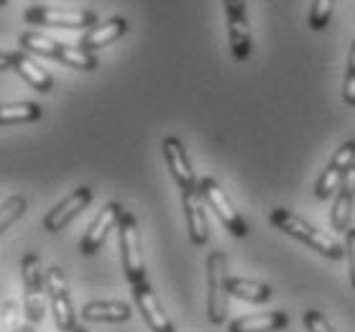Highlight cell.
<instances>
[{
	"label": "cell",
	"mask_w": 355,
	"mask_h": 332,
	"mask_svg": "<svg viewBox=\"0 0 355 332\" xmlns=\"http://www.w3.org/2000/svg\"><path fill=\"white\" fill-rule=\"evenodd\" d=\"M18 307L16 302H3V322H0V332H18Z\"/></svg>",
	"instance_id": "28"
},
{
	"label": "cell",
	"mask_w": 355,
	"mask_h": 332,
	"mask_svg": "<svg viewBox=\"0 0 355 332\" xmlns=\"http://www.w3.org/2000/svg\"><path fill=\"white\" fill-rule=\"evenodd\" d=\"M343 100L347 105L355 107V41L350 44V57H347L345 85H343Z\"/></svg>",
	"instance_id": "26"
},
{
	"label": "cell",
	"mask_w": 355,
	"mask_h": 332,
	"mask_svg": "<svg viewBox=\"0 0 355 332\" xmlns=\"http://www.w3.org/2000/svg\"><path fill=\"white\" fill-rule=\"evenodd\" d=\"M207 320L212 324H225L227 320V259L223 251L207 256Z\"/></svg>",
	"instance_id": "2"
},
{
	"label": "cell",
	"mask_w": 355,
	"mask_h": 332,
	"mask_svg": "<svg viewBox=\"0 0 355 332\" xmlns=\"http://www.w3.org/2000/svg\"><path fill=\"white\" fill-rule=\"evenodd\" d=\"M18 332H36V330H33V324L28 322V324H21V327H18Z\"/></svg>",
	"instance_id": "31"
},
{
	"label": "cell",
	"mask_w": 355,
	"mask_h": 332,
	"mask_svg": "<svg viewBox=\"0 0 355 332\" xmlns=\"http://www.w3.org/2000/svg\"><path fill=\"white\" fill-rule=\"evenodd\" d=\"M72 332H87V327H82V324H77V327H74Z\"/></svg>",
	"instance_id": "32"
},
{
	"label": "cell",
	"mask_w": 355,
	"mask_h": 332,
	"mask_svg": "<svg viewBox=\"0 0 355 332\" xmlns=\"http://www.w3.org/2000/svg\"><path fill=\"white\" fill-rule=\"evenodd\" d=\"M353 204H355V164L345 171V177L340 182L338 192H335V202L330 210V225L338 233H345L350 227L353 218Z\"/></svg>",
	"instance_id": "15"
},
{
	"label": "cell",
	"mask_w": 355,
	"mask_h": 332,
	"mask_svg": "<svg viewBox=\"0 0 355 332\" xmlns=\"http://www.w3.org/2000/svg\"><path fill=\"white\" fill-rule=\"evenodd\" d=\"M286 324H289V315L284 309H276V312H259V315L233 320L227 324V332H279Z\"/></svg>",
	"instance_id": "17"
},
{
	"label": "cell",
	"mask_w": 355,
	"mask_h": 332,
	"mask_svg": "<svg viewBox=\"0 0 355 332\" xmlns=\"http://www.w3.org/2000/svg\"><path fill=\"white\" fill-rule=\"evenodd\" d=\"M133 302H136L144 322L151 327V332H177L166 312L162 309V304H159V299H156V294L151 292V283L133 286Z\"/></svg>",
	"instance_id": "14"
},
{
	"label": "cell",
	"mask_w": 355,
	"mask_h": 332,
	"mask_svg": "<svg viewBox=\"0 0 355 332\" xmlns=\"http://www.w3.org/2000/svg\"><path fill=\"white\" fill-rule=\"evenodd\" d=\"M3 69H13V57L0 51V72H3Z\"/></svg>",
	"instance_id": "30"
},
{
	"label": "cell",
	"mask_w": 355,
	"mask_h": 332,
	"mask_svg": "<svg viewBox=\"0 0 355 332\" xmlns=\"http://www.w3.org/2000/svg\"><path fill=\"white\" fill-rule=\"evenodd\" d=\"M355 164V141H345L343 146L332 154L327 169L320 174L315 184V197L317 200H330L332 192H338L340 182L345 177V171Z\"/></svg>",
	"instance_id": "9"
},
{
	"label": "cell",
	"mask_w": 355,
	"mask_h": 332,
	"mask_svg": "<svg viewBox=\"0 0 355 332\" xmlns=\"http://www.w3.org/2000/svg\"><path fill=\"white\" fill-rule=\"evenodd\" d=\"M18 44H21V49L31 51V54H41V57H49V59H57L59 51H62V44H59V41L49 39V36H41V33H36V31L21 33Z\"/></svg>",
	"instance_id": "21"
},
{
	"label": "cell",
	"mask_w": 355,
	"mask_h": 332,
	"mask_svg": "<svg viewBox=\"0 0 355 332\" xmlns=\"http://www.w3.org/2000/svg\"><path fill=\"white\" fill-rule=\"evenodd\" d=\"M162 151H164V159H166V166H169V171H171V177H174V182L179 184V189H182V192H184V189H194V186H197V179H194L192 164H189V156H187V151H184V143H182L177 136H169V138H164Z\"/></svg>",
	"instance_id": "13"
},
{
	"label": "cell",
	"mask_w": 355,
	"mask_h": 332,
	"mask_svg": "<svg viewBox=\"0 0 355 332\" xmlns=\"http://www.w3.org/2000/svg\"><path fill=\"white\" fill-rule=\"evenodd\" d=\"M10 57H13V69H16V72L21 74V77H24L33 89H39V92H49V89L54 87L51 74H49L44 67L36 64L26 51H13Z\"/></svg>",
	"instance_id": "18"
},
{
	"label": "cell",
	"mask_w": 355,
	"mask_h": 332,
	"mask_svg": "<svg viewBox=\"0 0 355 332\" xmlns=\"http://www.w3.org/2000/svg\"><path fill=\"white\" fill-rule=\"evenodd\" d=\"M123 212L125 210H123L118 202H107L105 207L100 210V215L92 220V225L87 227V233L82 235V241H80V251L85 253V256H92V253H97L103 248L107 233L121 222Z\"/></svg>",
	"instance_id": "10"
},
{
	"label": "cell",
	"mask_w": 355,
	"mask_h": 332,
	"mask_svg": "<svg viewBox=\"0 0 355 332\" xmlns=\"http://www.w3.org/2000/svg\"><path fill=\"white\" fill-rule=\"evenodd\" d=\"M128 33V21L121 16L115 18H107L105 24H97L92 26L85 36L80 39V49L85 51H95V49H103V46H107V44H113V41H118L121 36H125Z\"/></svg>",
	"instance_id": "16"
},
{
	"label": "cell",
	"mask_w": 355,
	"mask_h": 332,
	"mask_svg": "<svg viewBox=\"0 0 355 332\" xmlns=\"http://www.w3.org/2000/svg\"><path fill=\"white\" fill-rule=\"evenodd\" d=\"M268 220H271V225H274L276 230H282V233L302 241V243L309 245L312 251L322 253L324 259L340 261L345 256V245H340L332 235L322 233V230H317L315 225L304 222V220L299 218V215H294V212L284 210V207H276V210H271Z\"/></svg>",
	"instance_id": "1"
},
{
	"label": "cell",
	"mask_w": 355,
	"mask_h": 332,
	"mask_svg": "<svg viewBox=\"0 0 355 332\" xmlns=\"http://www.w3.org/2000/svg\"><path fill=\"white\" fill-rule=\"evenodd\" d=\"M57 62H62V64H67V67H74V69H82V72L97 69V57L92 51H85V49H80V46H67V44H62V51H59Z\"/></svg>",
	"instance_id": "23"
},
{
	"label": "cell",
	"mask_w": 355,
	"mask_h": 332,
	"mask_svg": "<svg viewBox=\"0 0 355 332\" xmlns=\"http://www.w3.org/2000/svg\"><path fill=\"white\" fill-rule=\"evenodd\" d=\"M41 118V105L36 103H13V105H0V125H13V123H33Z\"/></svg>",
	"instance_id": "22"
},
{
	"label": "cell",
	"mask_w": 355,
	"mask_h": 332,
	"mask_svg": "<svg viewBox=\"0 0 355 332\" xmlns=\"http://www.w3.org/2000/svg\"><path fill=\"white\" fill-rule=\"evenodd\" d=\"M304 327H307V332H335V327L317 309H307L304 312Z\"/></svg>",
	"instance_id": "27"
},
{
	"label": "cell",
	"mask_w": 355,
	"mask_h": 332,
	"mask_svg": "<svg viewBox=\"0 0 355 332\" xmlns=\"http://www.w3.org/2000/svg\"><path fill=\"white\" fill-rule=\"evenodd\" d=\"M21 276L26 286V317L28 322L36 324L44 320V307H46V271L41 268V259L36 253H26L21 261Z\"/></svg>",
	"instance_id": "4"
},
{
	"label": "cell",
	"mask_w": 355,
	"mask_h": 332,
	"mask_svg": "<svg viewBox=\"0 0 355 332\" xmlns=\"http://www.w3.org/2000/svg\"><path fill=\"white\" fill-rule=\"evenodd\" d=\"M26 24L31 26H54V28H92L97 26V16L92 10H62L49 6H33L24 13Z\"/></svg>",
	"instance_id": "6"
},
{
	"label": "cell",
	"mask_w": 355,
	"mask_h": 332,
	"mask_svg": "<svg viewBox=\"0 0 355 332\" xmlns=\"http://www.w3.org/2000/svg\"><path fill=\"white\" fill-rule=\"evenodd\" d=\"M227 16V39L230 51L238 62H245L253 54V39H250L248 13H245V0H225Z\"/></svg>",
	"instance_id": "7"
},
{
	"label": "cell",
	"mask_w": 355,
	"mask_h": 332,
	"mask_svg": "<svg viewBox=\"0 0 355 332\" xmlns=\"http://www.w3.org/2000/svg\"><path fill=\"white\" fill-rule=\"evenodd\" d=\"M118 235H121V259H123V271L128 279L130 289L148 283L146 279V266L141 259V241H138V225L133 212H123L121 222H118Z\"/></svg>",
	"instance_id": "3"
},
{
	"label": "cell",
	"mask_w": 355,
	"mask_h": 332,
	"mask_svg": "<svg viewBox=\"0 0 355 332\" xmlns=\"http://www.w3.org/2000/svg\"><path fill=\"white\" fill-rule=\"evenodd\" d=\"M85 322H128L130 307L123 302H89L82 307Z\"/></svg>",
	"instance_id": "19"
},
{
	"label": "cell",
	"mask_w": 355,
	"mask_h": 332,
	"mask_svg": "<svg viewBox=\"0 0 355 332\" xmlns=\"http://www.w3.org/2000/svg\"><path fill=\"white\" fill-rule=\"evenodd\" d=\"M3 6H8V0H0V8H3Z\"/></svg>",
	"instance_id": "33"
},
{
	"label": "cell",
	"mask_w": 355,
	"mask_h": 332,
	"mask_svg": "<svg viewBox=\"0 0 355 332\" xmlns=\"http://www.w3.org/2000/svg\"><path fill=\"white\" fill-rule=\"evenodd\" d=\"M227 292L235 299L253 302V304H263V302L274 299V289L268 283L250 281V279H235V276H227Z\"/></svg>",
	"instance_id": "20"
},
{
	"label": "cell",
	"mask_w": 355,
	"mask_h": 332,
	"mask_svg": "<svg viewBox=\"0 0 355 332\" xmlns=\"http://www.w3.org/2000/svg\"><path fill=\"white\" fill-rule=\"evenodd\" d=\"M0 322H3V304H0Z\"/></svg>",
	"instance_id": "34"
},
{
	"label": "cell",
	"mask_w": 355,
	"mask_h": 332,
	"mask_svg": "<svg viewBox=\"0 0 355 332\" xmlns=\"http://www.w3.org/2000/svg\"><path fill=\"white\" fill-rule=\"evenodd\" d=\"M332 6L335 0H312V8H309V28L312 31H324L332 18Z\"/></svg>",
	"instance_id": "25"
},
{
	"label": "cell",
	"mask_w": 355,
	"mask_h": 332,
	"mask_svg": "<svg viewBox=\"0 0 355 332\" xmlns=\"http://www.w3.org/2000/svg\"><path fill=\"white\" fill-rule=\"evenodd\" d=\"M200 195L205 202L210 204V210L218 212V218L223 220V225H225L235 238H245V235H248L245 220L241 218V212L235 210L233 202L227 200V195L223 192V186H220L215 179L212 177L200 179Z\"/></svg>",
	"instance_id": "5"
},
{
	"label": "cell",
	"mask_w": 355,
	"mask_h": 332,
	"mask_svg": "<svg viewBox=\"0 0 355 332\" xmlns=\"http://www.w3.org/2000/svg\"><path fill=\"white\" fill-rule=\"evenodd\" d=\"M26 200L24 197H8L6 202L0 204V233H6L16 220L24 218V212H26Z\"/></svg>",
	"instance_id": "24"
},
{
	"label": "cell",
	"mask_w": 355,
	"mask_h": 332,
	"mask_svg": "<svg viewBox=\"0 0 355 332\" xmlns=\"http://www.w3.org/2000/svg\"><path fill=\"white\" fill-rule=\"evenodd\" d=\"M89 202H92V189H89V186H77L72 195L67 197V200H62L54 210H49V215L44 218V230H46V233L64 230Z\"/></svg>",
	"instance_id": "11"
},
{
	"label": "cell",
	"mask_w": 355,
	"mask_h": 332,
	"mask_svg": "<svg viewBox=\"0 0 355 332\" xmlns=\"http://www.w3.org/2000/svg\"><path fill=\"white\" fill-rule=\"evenodd\" d=\"M345 256H347V271H350V283L355 289V227L345 230Z\"/></svg>",
	"instance_id": "29"
},
{
	"label": "cell",
	"mask_w": 355,
	"mask_h": 332,
	"mask_svg": "<svg viewBox=\"0 0 355 332\" xmlns=\"http://www.w3.org/2000/svg\"><path fill=\"white\" fill-rule=\"evenodd\" d=\"M46 289H49V299H51V312H54L57 327L62 332H72L77 327V317H74L72 299H69V292H67L64 271L59 266L46 271Z\"/></svg>",
	"instance_id": "8"
},
{
	"label": "cell",
	"mask_w": 355,
	"mask_h": 332,
	"mask_svg": "<svg viewBox=\"0 0 355 332\" xmlns=\"http://www.w3.org/2000/svg\"><path fill=\"white\" fill-rule=\"evenodd\" d=\"M205 200L200 195V182L194 189L182 192V207H184L187 230H189V241L194 245H205L210 241V225H207V215H205Z\"/></svg>",
	"instance_id": "12"
}]
</instances>
